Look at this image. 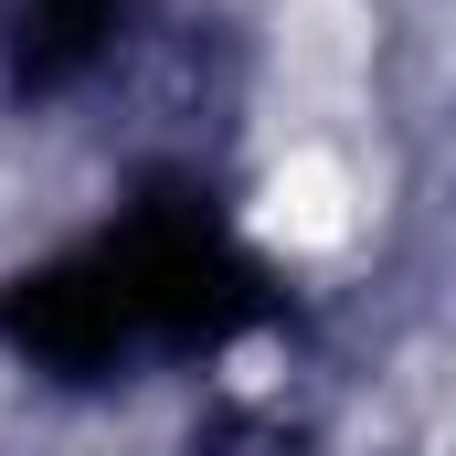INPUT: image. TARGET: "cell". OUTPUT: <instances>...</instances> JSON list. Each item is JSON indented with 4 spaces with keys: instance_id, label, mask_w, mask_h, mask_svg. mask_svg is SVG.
<instances>
[{
    "instance_id": "cell-1",
    "label": "cell",
    "mask_w": 456,
    "mask_h": 456,
    "mask_svg": "<svg viewBox=\"0 0 456 456\" xmlns=\"http://www.w3.org/2000/svg\"><path fill=\"white\" fill-rule=\"evenodd\" d=\"M255 224L276 233V244H340L350 233V170L330 149H287L276 170H265V202H255Z\"/></svg>"
}]
</instances>
